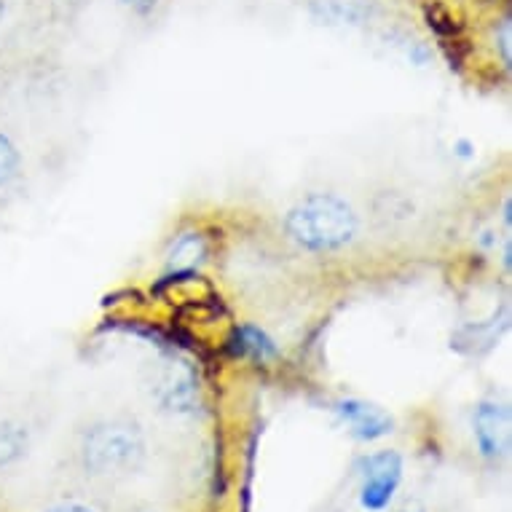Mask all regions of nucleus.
Segmentation results:
<instances>
[{
    "instance_id": "obj_1",
    "label": "nucleus",
    "mask_w": 512,
    "mask_h": 512,
    "mask_svg": "<svg viewBox=\"0 0 512 512\" xmlns=\"http://www.w3.org/2000/svg\"><path fill=\"white\" fill-rule=\"evenodd\" d=\"M143 462L145 435L132 419H97L78 437V464L89 478H129Z\"/></svg>"
},
{
    "instance_id": "obj_2",
    "label": "nucleus",
    "mask_w": 512,
    "mask_h": 512,
    "mask_svg": "<svg viewBox=\"0 0 512 512\" xmlns=\"http://www.w3.org/2000/svg\"><path fill=\"white\" fill-rule=\"evenodd\" d=\"M352 204L336 194H309L287 212V236L309 252H336L357 236Z\"/></svg>"
},
{
    "instance_id": "obj_3",
    "label": "nucleus",
    "mask_w": 512,
    "mask_h": 512,
    "mask_svg": "<svg viewBox=\"0 0 512 512\" xmlns=\"http://www.w3.org/2000/svg\"><path fill=\"white\" fill-rule=\"evenodd\" d=\"M357 472L362 478V507L368 512L387 510L400 480H403V459L395 451H378V454L362 456L357 462Z\"/></svg>"
},
{
    "instance_id": "obj_4",
    "label": "nucleus",
    "mask_w": 512,
    "mask_h": 512,
    "mask_svg": "<svg viewBox=\"0 0 512 512\" xmlns=\"http://www.w3.org/2000/svg\"><path fill=\"white\" fill-rule=\"evenodd\" d=\"M156 403L169 413H191L199 405V378L185 362H164L153 381Z\"/></svg>"
},
{
    "instance_id": "obj_5",
    "label": "nucleus",
    "mask_w": 512,
    "mask_h": 512,
    "mask_svg": "<svg viewBox=\"0 0 512 512\" xmlns=\"http://www.w3.org/2000/svg\"><path fill=\"white\" fill-rule=\"evenodd\" d=\"M475 443L483 459H502L510 451V411L499 403H480L475 411Z\"/></svg>"
},
{
    "instance_id": "obj_6",
    "label": "nucleus",
    "mask_w": 512,
    "mask_h": 512,
    "mask_svg": "<svg viewBox=\"0 0 512 512\" xmlns=\"http://www.w3.org/2000/svg\"><path fill=\"white\" fill-rule=\"evenodd\" d=\"M336 413L349 427V432L365 443L387 437L395 429V419L384 408L365 403V400H341V403H336Z\"/></svg>"
},
{
    "instance_id": "obj_7",
    "label": "nucleus",
    "mask_w": 512,
    "mask_h": 512,
    "mask_svg": "<svg viewBox=\"0 0 512 512\" xmlns=\"http://www.w3.org/2000/svg\"><path fill=\"white\" fill-rule=\"evenodd\" d=\"M30 451V427L25 421H0V470L22 462Z\"/></svg>"
},
{
    "instance_id": "obj_8",
    "label": "nucleus",
    "mask_w": 512,
    "mask_h": 512,
    "mask_svg": "<svg viewBox=\"0 0 512 512\" xmlns=\"http://www.w3.org/2000/svg\"><path fill=\"white\" fill-rule=\"evenodd\" d=\"M207 255V244L199 234H183L172 244V250L167 255V266L169 271L175 274H183V271H194L199 263L204 261Z\"/></svg>"
},
{
    "instance_id": "obj_9",
    "label": "nucleus",
    "mask_w": 512,
    "mask_h": 512,
    "mask_svg": "<svg viewBox=\"0 0 512 512\" xmlns=\"http://www.w3.org/2000/svg\"><path fill=\"white\" fill-rule=\"evenodd\" d=\"M234 352L242 357H252V360L266 362L271 357H277V346L263 330L252 328V325H242L234 330Z\"/></svg>"
},
{
    "instance_id": "obj_10",
    "label": "nucleus",
    "mask_w": 512,
    "mask_h": 512,
    "mask_svg": "<svg viewBox=\"0 0 512 512\" xmlns=\"http://www.w3.org/2000/svg\"><path fill=\"white\" fill-rule=\"evenodd\" d=\"M19 164H22L19 148L6 132H0V188H6L19 175Z\"/></svg>"
},
{
    "instance_id": "obj_11",
    "label": "nucleus",
    "mask_w": 512,
    "mask_h": 512,
    "mask_svg": "<svg viewBox=\"0 0 512 512\" xmlns=\"http://www.w3.org/2000/svg\"><path fill=\"white\" fill-rule=\"evenodd\" d=\"M43 512H94V510L89 507V504H81V502H59L46 507Z\"/></svg>"
},
{
    "instance_id": "obj_12",
    "label": "nucleus",
    "mask_w": 512,
    "mask_h": 512,
    "mask_svg": "<svg viewBox=\"0 0 512 512\" xmlns=\"http://www.w3.org/2000/svg\"><path fill=\"white\" fill-rule=\"evenodd\" d=\"M129 6H135V9H151L156 0H124Z\"/></svg>"
}]
</instances>
